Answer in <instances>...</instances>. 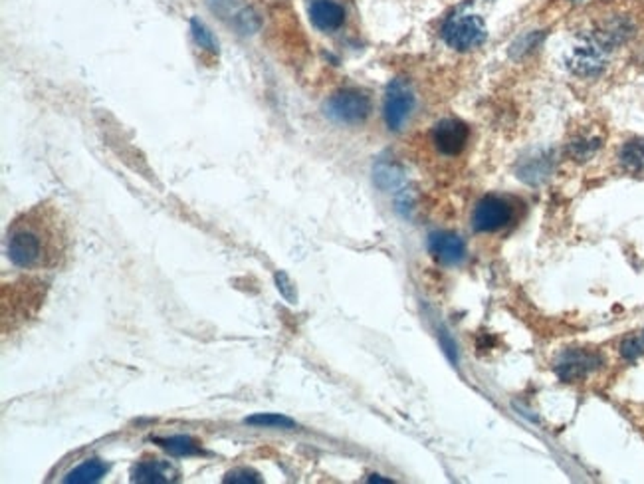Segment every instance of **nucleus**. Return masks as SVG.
<instances>
[{"instance_id":"nucleus-1","label":"nucleus","mask_w":644,"mask_h":484,"mask_svg":"<svg viewBox=\"0 0 644 484\" xmlns=\"http://www.w3.org/2000/svg\"><path fill=\"white\" fill-rule=\"evenodd\" d=\"M66 256V236L52 210L38 207L14 220L8 231V258L24 270L56 268Z\"/></svg>"},{"instance_id":"nucleus-2","label":"nucleus","mask_w":644,"mask_h":484,"mask_svg":"<svg viewBox=\"0 0 644 484\" xmlns=\"http://www.w3.org/2000/svg\"><path fill=\"white\" fill-rule=\"evenodd\" d=\"M486 24L478 14H454L442 26V38L450 48L458 52H470L486 42Z\"/></svg>"},{"instance_id":"nucleus-3","label":"nucleus","mask_w":644,"mask_h":484,"mask_svg":"<svg viewBox=\"0 0 644 484\" xmlns=\"http://www.w3.org/2000/svg\"><path fill=\"white\" fill-rule=\"evenodd\" d=\"M327 116L339 121V123H349L355 126L365 121L371 114V100L363 92L357 90H343L329 98L325 105Z\"/></svg>"},{"instance_id":"nucleus-4","label":"nucleus","mask_w":644,"mask_h":484,"mask_svg":"<svg viewBox=\"0 0 644 484\" xmlns=\"http://www.w3.org/2000/svg\"><path fill=\"white\" fill-rule=\"evenodd\" d=\"M514 217V208L506 199L495 195L484 196L472 213V227L478 232H495L504 229Z\"/></svg>"},{"instance_id":"nucleus-5","label":"nucleus","mask_w":644,"mask_h":484,"mask_svg":"<svg viewBox=\"0 0 644 484\" xmlns=\"http://www.w3.org/2000/svg\"><path fill=\"white\" fill-rule=\"evenodd\" d=\"M414 107V93L404 80H392L385 98V121L392 131H399L406 123Z\"/></svg>"},{"instance_id":"nucleus-6","label":"nucleus","mask_w":644,"mask_h":484,"mask_svg":"<svg viewBox=\"0 0 644 484\" xmlns=\"http://www.w3.org/2000/svg\"><path fill=\"white\" fill-rule=\"evenodd\" d=\"M470 139V129L458 119H442L432 129V143L440 155L456 157L460 155Z\"/></svg>"},{"instance_id":"nucleus-7","label":"nucleus","mask_w":644,"mask_h":484,"mask_svg":"<svg viewBox=\"0 0 644 484\" xmlns=\"http://www.w3.org/2000/svg\"><path fill=\"white\" fill-rule=\"evenodd\" d=\"M607 54L609 52L605 48L585 36V40L579 46L573 48V52L569 56V68L573 69L577 76H587V78L598 76L605 69Z\"/></svg>"},{"instance_id":"nucleus-8","label":"nucleus","mask_w":644,"mask_h":484,"mask_svg":"<svg viewBox=\"0 0 644 484\" xmlns=\"http://www.w3.org/2000/svg\"><path fill=\"white\" fill-rule=\"evenodd\" d=\"M428 250L442 264H460L466 258V244L454 232H432L428 236Z\"/></svg>"},{"instance_id":"nucleus-9","label":"nucleus","mask_w":644,"mask_h":484,"mask_svg":"<svg viewBox=\"0 0 644 484\" xmlns=\"http://www.w3.org/2000/svg\"><path fill=\"white\" fill-rule=\"evenodd\" d=\"M310 18L315 28L323 32H334L345 22V11L334 0H315L310 6Z\"/></svg>"},{"instance_id":"nucleus-10","label":"nucleus","mask_w":644,"mask_h":484,"mask_svg":"<svg viewBox=\"0 0 644 484\" xmlns=\"http://www.w3.org/2000/svg\"><path fill=\"white\" fill-rule=\"evenodd\" d=\"M601 365V359L593 354H587V351H569L565 354L563 359L559 361V365L555 368L557 375L563 381H573L579 379L587 375L589 371H593L595 368Z\"/></svg>"},{"instance_id":"nucleus-11","label":"nucleus","mask_w":644,"mask_h":484,"mask_svg":"<svg viewBox=\"0 0 644 484\" xmlns=\"http://www.w3.org/2000/svg\"><path fill=\"white\" fill-rule=\"evenodd\" d=\"M131 480L133 483H169L174 480V471L167 464V462L159 461V459H149V461H141L133 469L131 473Z\"/></svg>"},{"instance_id":"nucleus-12","label":"nucleus","mask_w":644,"mask_h":484,"mask_svg":"<svg viewBox=\"0 0 644 484\" xmlns=\"http://www.w3.org/2000/svg\"><path fill=\"white\" fill-rule=\"evenodd\" d=\"M107 473V464L100 459H90V461L81 462L80 466L71 469L66 476H64V483H74V484H90L102 480Z\"/></svg>"},{"instance_id":"nucleus-13","label":"nucleus","mask_w":644,"mask_h":484,"mask_svg":"<svg viewBox=\"0 0 644 484\" xmlns=\"http://www.w3.org/2000/svg\"><path fill=\"white\" fill-rule=\"evenodd\" d=\"M155 443L163 447L167 452H171L174 457H193L200 452V445L196 443L193 437L186 435H174V437L167 438H155Z\"/></svg>"},{"instance_id":"nucleus-14","label":"nucleus","mask_w":644,"mask_h":484,"mask_svg":"<svg viewBox=\"0 0 644 484\" xmlns=\"http://www.w3.org/2000/svg\"><path fill=\"white\" fill-rule=\"evenodd\" d=\"M619 159H621V165L626 171H631V173L643 171L644 139H631V141H626V143L622 145L621 153H619Z\"/></svg>"},{"instance_id":"nucleus-15","label":"nucleus","mask_w":644,"mask_h":484,"mask_svg":"<svg viewBox=\"0 0 644 484\" xmlns=\"http://www.w3.org/2000/svg\"><path fill=\"white\" fill-rule=\"evenodd\" d=\"M246 425L252 426H272V429H294L296 421L280 413H256L244 419Z\"/></svg>"},{"instance_id":"nucleus-16","label":"nucleus","mask_w":644,"mask_h":484,"mask_svg":"<svg viewBox=\"0 0 644 484\" xmlns=\"http://www.w3.org/2000/svg\"><path fill=\"white\" fill-rule=\"evenodd\" d=\"M191 30H193V36H195L198 46L207 48L210 52H217V50H219V42L214 40L212 32L208 30L205 24H200L198 20H193V22H191Z\"/></svg>"},{"instance_id":"nucleus-17","label":"nucleus","mask_w":644,"mask_h":484,"mask_svg":"<svg viewBox=\"0 0 644 484\" xmlns=\"http://www.w3.org/2000/svg\"><path fill=\"white\" fill-rule=\"evenodd\" d=\"M224 483L232 484H260L262 478L258 476V473H254L250 469H234L231 473L224 476Z\"/></svg>"},{"instance_id":"nucleus-18","label":"nucleus","mask_w":644,"mask_h":484,"mask_svg":"<svg viewBox=\"0 0 644 484\" xmlns=\"http://www.w3.org/2000/svg\"><path fill=\"white\" fill-rule=\"evenodd\" d=\"M274 280H276V286H278V290H280V294H282V296H284L289 304H296V302H298V294H296V286L292 284V280H289L288 274L280 270V272H276Z\"/></svg>"},{"instance_id":"nucleus-19","label":"nucleus","mask_w":644,"mask_h":484,"mask_svg":"<svg viewBox=\"0 0 644 484\" xmlns=\"http://www.w3.org/2000/svg\"><path fill=\"white\" fill-rule=\"evenodd\" d=\"M597 147L598 139H581V141H575V143L571 145V153L575 155L577 159H585L587 155L595 153Z\"/></svg>"},{"instance_id":"nucleus-20","label":"nucleus","mask_w":644,"mask_h":484,"mask_svg":"<svg viewBox=\"0 0 644 484\" xmlns=\"http://www.w3.org/2000/svg\"><path fill=\"white\" fill-rule=\"evenodd\" d=\"M640 354H643V346H640V342H638L636 337H626L621 344V356L624 359L633 361V359L638 358Z\"/></svg>"},{"instance_id":"nucleus-21","label":"nucleus","mask_w":644,"mask_h":484,"mask_svg":"<svg viewBox=\"0 0 644 484\" xmlns=\"http://www.w3.org/2000/svg\"><path fill=\"white\" fill-rule=\"evenodd\" d=\"M440 342H442V349H444V354L448 356L450 361H452V363H456V351H454L456 347H454V344H452V340H450L448 335H446V332H442V335H440Z\"/></svg>"},{"instance_id":"nucleus-22","label":"nucleus","mask_w":644,"mask_h":484,"mask_svg":"<svg viewBox=\"0 0 644 484\" xmlns=\"http://www.w3.org/2000/svg\"><path fill=\"white\" fill-rule=\"evenodd\" d=\"M369 483H379V484H392V480L391 478H383V476H379V474H371V476H369Z\"/></svg>"}]
</instances>
